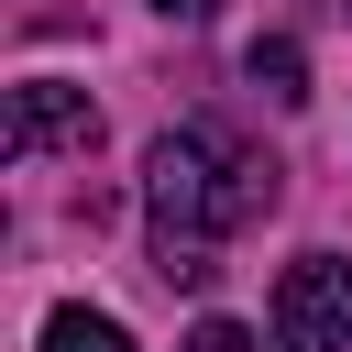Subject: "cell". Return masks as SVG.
Returning <instances> with one entry per match:
<instances>
[{
	"instance_id": "obj_1",
	"label": "cell",
	"mask_w": 352,
	"mask_h": 352,
	"mask_svg": "<svg viewBox=\"0 0 352 352\" xmlns=\"http://www.w3.org/2000/svg\"><path fill=\"white\" fill-rule=\"evenodd\" d=\"M143 209H154V253H165V286H209L220 275V242L242 220L275 209V165L220 132V121H187L143 154Z\"/></svg>"
},
{
	"instance_id": "obj_2",
	"label": "cell",
	"mask_w": 352,
	"mask_h": 352,
	"mask_svg": "<svg viewBox=\"0 0 352 352\" xmlns=\"http://www.w3.org/2000/svg\"><path fill=\"white\" fill-rule=\"evenodd\" d=\"M275 352H352V264L297 253L275 275Z\"/></svg>"
},
{
	"instance_id": "obj_3",
	"label": "cell",
	"mask_w": 352,
	"mask_h": 352,
	"mask_svg": "<svg viewBox=\"0 0 352 352\" xmlns=\"http://www.w3.org/2000/svg\"><path fill=\"white\" fill-rule=\"evenodd\" d=\"M88 143H99L88 88H66V77H22L11 88V154H88Z\"/></svg>"
},
{
	"instance_id": "obj_4",
	"label": "cell",
	"mask_w": 352,
	"mask_h": 352,
	"mask_svg": "<svg viewBox=\"0 0 352 352\" xmlns=\"http://www.w3.org/2000/svg\"><path fill=\"white\" fill-rule=\"evenodd\" d=\"M242 77H253V88H264V99H286V110H297V99H308V55H297V44H286V33H264V44H253V55H242Z\"/></svg>"
},
{
	"instance_id": "obj_5",
	"label": "cell",
	"mask_w": 352,
	"mask_h": 352,
	"mask_svg": "<svg viewBox=\"0 0 352 352\" xmlns=\"http://www.w3.org/2000/svg\"><path fill=\"white\" fill-rule=\"evenodd\" d=\"M44 352H132V330L99 319V308H55L44 319Z\"/></svg>"
},
{
	"instance_id": "obj_6",
	"label": "cell",
	"mask_w": 352,
	"mask_h": 352,
	"mask_svg": "<svg viewBox=\"0 0 352 352\" xmlns=\"http://www.w3.org/2000/svg\"><path fill=\"white\" fill-rule=\"evenodd\" d=\"M176 352H264V341H253V330H242V319H198V330H187V341H176Z\"/></svg>"
},
{
	"instance_id": "obj_7",
	"label": "cell",
	"mask_w": 352,
	"mask_h": 352,
	"mask_svg": "<svg viewBox=\"0 0 352 352\" xmlns=\"http://www.w3.org/2000/svg\"><path fill=\"white\" fill-rule=\"evenodd\" d=\"M154 11H165V22H209L220 0H154Z\"/></svg>"
},
{
	"instance_id": "obj_8",
	"label": "cell",
	"mask_w": 352,
	"mask_h": 352,
	"mask_svg": "<svg viewBox=\"0 0 352 352\" xmlns=\"http://www.w3.org/2000/svg\"><path fill=\"white\" fill-rule=\"evenodd\" d=\"M341 11H352V0H341Z\"/></svg>"
}]
</instances>
